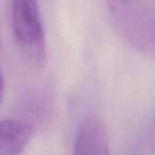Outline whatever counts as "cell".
Here are the masks:
<instances>
[{"mask_svg":"<svg viewBox=\"0 0 155 155\" xmlns=\"http://www.w3.org/2000/svg\"><path fill=\"white\" fill-rule=\"evenodd\" d=\"M12 25L15 41L25 58L34 66L46 62V41L36 0H12Z\"/></svg>","mask_w":155,"mask_h":155,"instance_id":"6da1fadb","label":"cell"},{"mask_svg":"<svg viewBox=\"0 0 155 155\" xmlns=\"http://www.w3.org/2000/svg\"><path fill=\"white\" fill-rule=\"evenodd\" d=\"M73 155H110L107 133L98 118L86 117L80 123Z\"/></svg>","mask_w":155,"mask_h":155,"instance_id":"7a4b0ae2","label":"cell"},{"mask_svg":"<svg viewBox=\"0 0 155 155\" xmlns=\"http://www.w3.org/2000/svg\"><path fill=\"white\" fill-rule=\"evenodd\" d=\"M33 135V127L17 119L0 121V155H21Z\"/></svg>","mask_w":155,"mask_h":155,"instance_id":"3957f363","label":"cell"},{"mask_svg":"<svg viewBox=\"0 0 155 155\" xmlns=\"http://www.w3.org/2000/svg\"><path fill=\"white\" fill-rule=\"evenodd\" d=\"M3 96H5V81H3V77H2V73H1V70H0V105L2 104Z\"/></svg>","mask_w":155,"mask_h":155,"instance_id":"277c9868","label":"cell"}]
</instances>
